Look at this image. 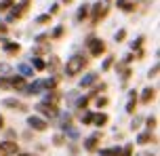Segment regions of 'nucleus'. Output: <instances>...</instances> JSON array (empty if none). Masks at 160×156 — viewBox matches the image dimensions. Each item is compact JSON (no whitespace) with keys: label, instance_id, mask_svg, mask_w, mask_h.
Segmentation results:
<instances>
[{"label":"nucleus","instance_id":"1","mask_svg":"<svg viewBox=\"0 0 160 156\" xmlns=\"http://www.w3.org/2000/svg\"><path fill=\"white\" fill-rule=\"evenodd\" d=\"M84 68H87V59L82 57V55H74V57H70L68 63H65V74L76 76V74H80Z\"/></svg>","mask_w":160,"mask_h":156},{"label":"nucleus","instance_id":"2","mask_svg":"<svg viewBox=\"0 0 160 156\" xmlns=\"http://www.w3.org/2000/svg\"><path fill=\"white\" fill-rule=\"evenodd\" d=\"M87 47H88V51H91V55H93V57H99V55L105 51V42L101 40V38H88Z\"/></svg>","mask_w":160,"mask_h":156},{"label":"nucleus","instance_id":"3","mask_svg":"<svg viewBox=\"0 0 160 156\" xmlns=\"http://www.w3.org/2000/svg\"><path fill=\"white\" fill-rule=\"evenodd\" d=\"M28 124H30V129H34V131H47L48 129V123L44 118H40V116H30L28 118Z\"/></svg>","mask_w":160,"mask_h":156},{"label":"nucleus","instance_id":"4","mask_svg":"<svg viewBox=\"0 0 160 156\" xmlns=\"http://www.w3.org/2000/svg\"><path fill=\"white\" fill-rule=\"evenodd\" d=\"M0 152L4 156H13L19 152V146H17V141H0Z\"/></svg>","mask_w":160,"mask_h":156},{"label":"nucleus","instance_id":"5","mask_svg":"<svg viewBox=\"0 0 160 156\" xmlns=\"http://www.w3.org/2000/svg\"><path fill=\"white\" fill-rule=\"evenodd\" d=\"M38 112H42L44 116H57L59 114V110H57L55 103H38Z\"/></svg>","mask_w":160,"mask_h":156},{"label":"nucleus","instance_id":"6","mask_svg":"<svg viewBox=\"0 0 160 156\" xmlns=\"http://www.w3.org/2000/svg\"><path fill=\"white\" fill-rule=\"evenodd\" d=\"M105 11H108V8H105L103 4H101V2H97L95 7H93V15H91L93 23H97V21H99V19H101V17L105 15Z\"/></svg>","mask_w":160,"mask_h":156},{"label":"nucleus","instance_id":"7","mask_svg":"<svg viewBox=\"0 0 160 156\" xmlns=\"http://www.w3.org/2000/svg\"><path fill=\"white\" fill-rule=\"evenodd\" d=\"M8 84H11L13 89H25L23 76H13V78H8Z\"/></svg>","mask_w":160,"mask_h":156},{"label":"nucleus","instance_id":"8","mask_svg":"<svg viewBox=\"0 0 160 156\" xmlns=\"http://www.w3.org/2000/svg\"><path fill=\"white\" fill-rule=\"evenodd\" d=\"M154 97H156V89L148 87V89L143 91V95H141V101H143V103H150V101H152Z\"/></svg>","mask_w":160,"mask_h":156},{"label":"nucleus","instance_id":"9","mask_svg":"<svg viewBox=\"0 0 160 156\" xmlns=\"http://www.w3.org/2000/svg\"><path fill=\"white\" fill-rule=\"evenodd\" d=\"M2 103H4L7 108H13V110H25V106H23V103H19V101H17V99H13V97L4 99Z\"/></svg>","mask_w":160,"mask_h":156},{"label":"nucleus","instance_id":"10","mask_svg":"<svg viewBox=\"0 0 160 156\" xmlns=\"http://www.w3.org/2000/svg\"><path fill=\"white\" fill-rule=\"evenodd\" d=\"M93 124H97V127H105L108 124V114H93Z\"/></svg>","mask_w":160,"mask_h":156},{"label":"nucleus","instance_id":"11","mask_svg":"<svg viewBox=\"0 0 160 156\" xmlns=\"http://www.w3.org/2000/svg\"><path fill=\"white\" fill-rule=\"evenodd\" d=\"M93 82H97V74H87L82 80H80V87H82V89H87V87H91Z\"/></svg>","mask_w":160,"mask_h":156},{"label":"nucleus","instance_id":"12","mask_svg":"<svg viewBox=\"0 0 160 156\" xmlns=\"http://www.w3.org/2000/svg\"><path fill=\"white\" fill-rule=\"evenodd\" d=\"M4 51L11 53V55H15V53L21 51V47H19V42H4Z\"/></svg>","mask_w":160,"mask_h":156},{"label":"nucleus","instance_id":"13","mask_svg":"<svg viewBox=\"0 0 160 156\" xmlns=\"http://www.w3.org/2000/svg\"><path fill=\"white\" fill-rule=\"evenodd\" d=\"M116 7H120L122 8V11H133V8H135V4H133V2H128V0H116Z\"/></svg>","mask_w":160,"mask_h":156},{"label":"nucleus","instance_id":"14","mask_svg":"<svg viewBox=\"0 0 160 156\" xmlns=\"http://www.w3.org/2000/svg\"><path fill=\"white\" fill-rule=\"evenodd\" d=\"M97 139H99V135H93V137H88V139L84 141V148H87V150H91V152H93V150L97 148Z\"/></svg>","mask_w":160,"mask_h":156},{"label":"nucleus","instance_id":"15","mask_svg":"<svg viewBox=\"0 0 160 156\" xmlns=\"http://www.w3.org/2000/svg\"><path fill=\"white\" fill-rule=\"evenodd\" d=\"M40 89H42V82H34V84H30V87H25V93H30V95H34V93H40Z\"/></svg>","mask_w":160,"mask_h":156},{"label":"nucleus","instance_id":"16","mask_svg":"<svg viewBox=\"0 0 160 156\" xmlns=\"http://www.w3.org/2000/svg\"><path fill=\"white\" fill-rule=\"evenodd\" d=\"M87 17H88V7L84 4V7H80V11H78V15H76V19H78V21H84Z\"/></svg>","mask_w":160,"mask_h":156},{"label":"nucleus","instance_id":"17","mask_svg":"<svg viewBox=\"0 0 160 156\" xmlns=\"http://www.w3.org/2000/svg\"><path fill=\"white\" fill-rule=\"evenodd\" d=\"M55 87H57V80H55V78H48V80L42 82V89H55Z\"/></svg>","mask_w":160,"mask_h":156},{"label":"nucleus","instance_id":"18","mask_svg":"<svg viewBox=\"0 0 160 156\" xmlns=\"http://www.w3.org/2000/svg\"><path fill=\"white\" fill-rule=\"evenodd\" d=\"M32 63H34V68H36V70H44V68H47V63H44L42 59H38V57H34Z\"/></svg>","mask_w":160,"mask_h":156},{"label":"nucleus","instance_id":"19","mask_svg":"<svg viewBox=\"0 0 160 156\" xmlns=\"http://www.w3.org/2000/svg\"><path fill=\"white\" fill-rule=\"evenodd\" d=\"M150 139H152V135H150V133H141V135L137 137V143H148Z\"/></svg>","mask_w":160,"mask_h":156},{"label":"nucleus","instance_id":"20","mask_svg":"<svg viewBox=\"0 0 160 156\" xmlns=\"http://www.w3.org/2000/svg\"><path fill=\"white\" fill-rule=\"evenodd\" d=\"M63 32H65L63 25H57L55 30H53V38H61V36H63Z\"/></svg>","mask_w":160,"mask_h":156},{"label":"nucleus","instance_id":"21","mask_svg":"<svg viewBox=\"0 0 160 156\" xmlns=\"http://www.w3.org/2000/svg\"><path fill=\"white\" fill-rule=\"evenodd\" d=\"M51 21V15H40V17H36V23L38 25H44V23H48Z\"/></svg>","mask_w":160,"mask_h":156},{"label":"nucleus","instance_id":"22","mask_svg":"<svg viewBox=\"0 0 160 156\" xmlns=\"http://www.w3.org/2000/svg\"><path fill=\"white\" fill-rule=\"evenodd\" d=\"M112 63H114V57H105V61L101 63V70H110Z\"/></svg>","mask_w":160,"mask_h":156},{"label":"nucleus","instance_id":"23","mask_svg":"<svg viewBox=\"0 0 160 156\" xmlns=\"http://www.w3.org/2000/svg\"><path fill=\"white\" fill-rule=\"evenodd\" d=\"M8 7H13V0H2L0 2V11H7Z\"/></svg>","mask_w":160,"mask_h":156},{"label":"nucleus","instance_id":"24","mask_svg":"<svg viewBox=\"0 0 160 156\" xmlns=\"http://www.w3.org/2000/svg\"><path fill=\"white\" fill-rule=\"evenodd\" d=\"M124 36H127V32H124V30H118V32H116V42H122Z\"/></svg>","mask_w":160,"mask_h":156},{"label":"nucleus","instance_id":"25","mask_svg":"<svg viewBox=\"0 0 160 156\" xmlns=\"http://www.w3.org/2000/svg\"><path fill=\"white\" fill-rule=\"evenodd\" d=\"M82 124H93V114H84L82 116Z\"/></svg>","mask_w":160,"mask_h":156},{"label":"nucleus","instance_id":"26","mask_svg":"<svg viewBox=\"0 0 160 156\" xmlns=\"http://www.w3.org/2000/svg\"><path fill=\"white\" fill-rule=\"evenodd\" d=\"M57 66H59V59H57V57H53L51 61H48V70H55Z\"/></svg>","mask_w":160,"mask_h":156},{"label":"nucleus","instance_id":"27","mask_svg":"<svg viewBox=\"0 0 160 156\" xmlns=\"http://www.w3.org/2000/svg\"><path fill=\"white\" fill-rule=\"evenodd\" d=\"M127 112H128V114H133V112H135V99H131V101H128Z\"/></svg>","mask_w":160,"mask_h":156},{"label":"nucleus","instance_id":"28","mask_svg":"<svg viewBox=\"0 0 160 156\" xmlns=\"http://www.w3.org/2000/svg\"><path fill=\"white\" fill-rule=\"evenodd\" d=\"M145 123H148V127H150V129H154V127H156V116H150Z\"/></svg>","mask_w":160,"mask_h":156},{"label":"nucleus","instance_id":"29","mask_svg":"<svg viewBox=\"0 0 160 156\" xmlns=\"http://www.w3.org/2000/svg\"><path fill=\"white\" fill-rule=\"evenodd\" d=\"M97 106H99V108L108 106V97H97Z\"/></svg>","mask_w":160,"mask_h":156},{"label":"nucleus","instance_id":"30","mask_svg":"<svg viewBox=\"0 0 160 156\" xmlns=\"http://www.w3.org/2000/svg\"><path fill=\"white\" fill-rule=\"evenodd\" d=\"M148 76H150V78H156V76H158V63H156V66L150 70V74H148Z\"/></svg>","mask_w":160,"mask_h":156},{"label":"nucleus","instance_id":"31","mask_svg":"<svg viewBox=\"0 0 160 156\" xmlns=\"http://www.w3.org/2000/svg\"><path fill=\"white\" fill-rule=\"evenodd\" d=\"M87 103H88V97H80L78 99V108H87Z\"/></svg>","mask_w":160,"mask_h":156},{"label":"nucleus","instance_id":"32","mask_svg":"<svg viewBox=\"0 0 160 156\" xmlns=\"http://www.w3.org/2000/svg\"><path fill=\"white\" fill-rule=\"evenodd\" d=\"M131 154H133V146H127L122 150V156H131Z\"/></svg>","mask_w":160,"mask_h":156},{"label":"nucleus","instance_id":"33","mask_svg":"<svg viewBox=\"0 0 160 156\" xmlns=\"http://www.w3.org/2000/svg\"><path fill=\"white\" fill-rule=\"evenodd\" d=\"M11 84H8V80L7 78H0V89H8Z\"/></svg>","mask_w":160,"mask_h":156},{"label":"nucleus","instance_id":"34","mask_svg":"<svg viewBox=\"0 0 160 156\" xmlns=\"http://www.w3.org/2000/svg\"><path fill=\"white\" fill-rule=\"evenodd\" d=\"M141 42H143V38H137V40L133 42V49H139V47H141Z\"/></svg>","mask_w":160,"mask_h":156},{"label":"nucleus","instance_id":"35","mask_svg":"<svg viewBox=\"0 0 160 156\" xmlns=\"http://www.w3.org/2000/svg\"><path fill=\"white\" fill-rule=\"evenodd\" d=\"M21 72H23L25 76H30V74H32V70H30V68H28V66H21Z\"/></svg>","mask_w":160,"mask_h":156},{"label":"nucleus","instance_id":"36","mask_svg":"<svg viewBox=\"0 0 160 156\" xmlns=\"http://www.w3.org/2000/svg\"><path fill=\"white\" fill-rule=\"evenodd\" d=\"M55 143H57V146H61V143H63V137H61V135H57V137H55Z\"/></svg>","mask_w":160,"mask_h":156},{"label":"nucleus","instance_id":"37","mask_svg":"<svg viewBox=\"0 0 160 156\" xmlns=\"http://www.w3.org/2000/svg\"><path fill=\"white\" fill-rule=\"evenodd\" d=\"M0 34H7V25L2 23V21H0Z\"/></svg>","mask_w":160,"mask_h":156},{"label":"nucleus","instance_id":"38","mask_svg":"<svg viewBox=\"0 0 160 156\" xmlns=\"http://www.w3.org/2000/svg\"><path fill=\"white\" fill-rule=\"evenodd\" d=\"M2 127H4V118L0 116V129H2Z\"/></svg>","mask_w":160,"mask_h":156},{"label":"nucleus","instance_id":"39","mask_svg":"<svg viewBox=\"0 0 160 156\" xmlns=\"http://www.w3.org/2000/svg\"><path fill=\"white\" fill-rule=\"evenodd\" d=\"M17 156H32V154H28V152H21V154H17Z\"/></svg>","mask_w":160,"mask_h":156},{"label":"nucleus","instance_id":"40","mask_svg":"<svg viewBox=\"0 0 160 156\" xmlns=\"http://www.w3.org/2000/svg\"><path fill=\"white\" fill-rule=\"evenodd\" d=\"M63 2H72V0H63Z\"/></svg>","mask_w":160,"mask_h":156}]
</instances>
